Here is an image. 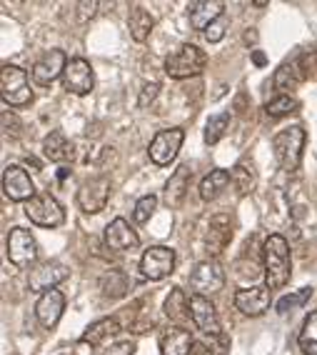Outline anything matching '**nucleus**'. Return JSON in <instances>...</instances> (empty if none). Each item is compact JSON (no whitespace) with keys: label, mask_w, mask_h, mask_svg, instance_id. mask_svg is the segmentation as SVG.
Segmentation results:
<instances>
[{"label":"nucleus","mask_w":317,"mask_h":355,"mask_svg":"<svg viewBox=\"0 0 317 355\" xmlns=\"http://www.w3.org/2000/svg\"><path fill=\"white\" fill-rule=\"evenodd\" d=\"M262 263H265V286L270 291H280L290 280V245L282 235H270L262 245Z\"/></svg>","instance_id":"f257e3e1"},{"label":"nucleus","mask_w":317,"mask_h":355,"mask_svg":"<svg viewBox=\"0 0 317 355\" xmlns=\"http://www.w3.org/2000/svg\"><path fill=\"white\" fill-rule=\"evenodd\" d=\"M305 140H307V133H305L302 125H290V128H285V130H280V133L273 138L275 160H278V165L282 168V171L292 173L300 168Z\"/></svg>","instance_id":"f03ea898"},{"label":"nucleus","mask_w":317,"mask_h":355,"mask_svg":"<svg viewBox=\"0 0 317 355\" xmlns=\"http://www.w3.org/2000/svg\"><path fill=\"white\" fill-rule=\"evenodd\" d=\"M205 65H208L205 51H200V48L192 43H185V45H180L178 51L170 53V55L165 58V76L175 78V80L195 78L203 73Z\"/></svg>","instance_id":"7ed1b4c3"},{"label":"nucleus","mask_w":317,"mask_h":355,"mask_svg":"<svg viewBox=\"0 0 317 355\" xmlns=\"http://www.w3.org/2000/svg\"><path fill=\"white\" fill-rule=\"evenodd\" d=\"M0 96L3 103L10 108H23L33 101V90L28 83V70H23L20 65H3L0 70Z\"/></svg>","instance_id":"20e7f679"},{"label":"nucleus","mask_w":317,"mask_h":355,"mask_svg":"<svg viewBox=\"0 0 317 355\" xmlns=\"http://www.w3.org/2000/svg\"><path fill=\"white\" fill-rule=\"evenodd\" d=\"M317 63V53L315 51H302L300 55H295L292 60H285L275 70L273 85L275 90H292L298 88L300 83H305L310 78V73L315 70Z\"/></svg>","instance_id":"39448f33"},{"label":"nucleus","mask_w":317,"mask_h":355,"mask_svg":"<svg viewBox=\"0 0 317 355\" xmlns=\"http://www.w3.org/2000/svg\"><path fill=\"white\" fill-rule=\"evenodd\" d=\"M26 216L28 220L40 225V228H60L65 223V208L51 193H38L33 200L26 203Z\"/></svg>","instance_id":"423d86ee"},{"label":"nucleus","mask_w":317,"mask_h":355,"mask_svg":"<svg viewBox=\"0 0 317 355\" xmlns=\"http://www.w3.org/2000/svg\"><path fill=\"white\" fill-rule=\"evenodd\" d=\"M8 260L13 263L15 268H30L35 260H38V241L35 235L26 228H10L8 233Z\"/></svg>","instance_id":"0eeeda50"},{"label":"nucleus","mask_w":317,"mask_h":355,"mask_svg":"<svg viewBox=\"0 0 317 355\" xmlns=\"http://www.w3.org/2000/svg\"><path fill=\"white\" fill-rule=\"evenodd\" d=\"M185 130L183 128H165V130H158L155 138L150 140L147 146V155L155 165H170L172 160L178 158L180 148H183Z\"/></svg>","instance_id":"6e6552de"},{"label":"nucleus","mask_w":317,"mask_h":355,"mask_svg":"<svg viewBox=\"0 0 317 355\" xmlns=\"http://www.w3.org/2000/svg\"><path fill=\"white\" fill-rule=\"evenodd\" d=\"M108 200H110V180L105 175L90 178V180H85V183L78 188L75 203L83 213L98 216V213L105 210Z\"/></svg>","instance_id":"1a4fd4ad"},{"label":"nucleus","mask_w":317,"mask_h":355,"mask_svg":"<svg viewBox=\"0 0 317 355\" xmlns=\"http://www.w3.org/2000/svg\"><path fill=\"white\" fill-rule=\"evenodd\" d=\"M175 270V250L167 245H150L140 258V273L147 280H163Z\"/></svg>","instance_id":"9d476101"},{"label":"nucleus","mask_w":317,"mask_h":355,"mask_svg":"<svg viewBox=\"0 0 317 355\" xmlns=\"http://www.w3.org/2000/svg\"><path fill=\"white\" fill-rule=\"evenodd\" d=\"M68 63H70L68 55H65V51H60V48H53V51L43 53L30 68L33 83H35V85H43V88L45 85H53V83L65 73Z\"/></svg>","instance_id":"9b49d317"},{"label":"nucleus","mask_w":317,"mask_h":355,"mask_svg":"<svg viewBox=\"0 0 317 355\" xmlns=\"http://www.w3.org/2000/svg\"><path fill=\"white\" fill-rule=\"evenodd\" d=\"M190 288L195 291V295H205V298L215 295L225 288V270L215 260H203L190 273Z\"/></svg>","instance_id":"f8f14e48"},{"label":"nucleus","mask_w":317,"mask_h":355,"mask_svg":"<svg viewBox=\"0 0 317 355\" xmlns=\"http://www.w3.org/2000/svg\"><path fill=\"white\" fill-rule=\"evenodd\" d=\"M3 193L13 203H28V200L38 196L28 171L20 168V165H6V171H3Z\"/></svg>","instance_id":"ddd939ff"},{"label":"nucleus","mask_w":317,"mask_h":355,"mask_svg":"<svg viewBox=\"0 0 317 355\" xmlns=\"http://www.w3.org/2000/svg\"><path fill=\"white\" fill-rule=\"evenodd\" d=\"M68 278V268L57 260H45V263H38L33 268L30 275H28V288L30 293H48L55 291V286H60L63 280Z\"/></svg>","instance_id":"4468645a"},{"label":"nucleus","mask_w":317,"mask_h":355,"mask_svg":"<svg viewBox=\"0 0 317 355\" xmlns=\"http://www.w3.org/2000/svg\"><path fill=\"white\" fill-rule=\"evenodd\" d=\"M63 88L73 96H88L96 88V73L85 58H73L63 73Z\"/></svg>","instance_id":"2eb2a0df"},{"label":"nucleus","mask_w":317,"mask_h":355,"mask_svg":"<svg viewBox=\"0 0 317 355\" xmlns=\"http://www.w3.org/2000/svg\"><path fill=\"white\" fill-rule=\"evenodd\" d=\"M190 318L192 323L197 325V330H203L205 336L220 338L222 328H220V318H217V311L212 300L205 298V295H190Z\"/></svg>","instance_id":"dca6fc26"},{"label":"nucleus","mask_w":317,"mask_h":355,"mask_svg":"<svg viewBox=\"0 0 317 355\" xmlns=\"http://www.w3.org/2000/svg\"><path fill=\"white\" fill-rule=\"evenodd\" d=\"M270 293L273 291L267 286L242 288V291L235 293L233 303L240 313H245V315H250V318H257L270 308Z\"/></svg>","instance_id":"f3484780"},{"label":"nucleus","mask_w":317,"mask_h":355,"mask_svg":"<svg viewBox=\"0 0 317 355\" xmlns=\"http://www.w3.org/2000/svg\"><path fill=\"white\" fill-rule=\"evenodd\" d=\"M233 241V220L228 213H217L210 218L208 233H205V248L210 255H220Z\"/></svg>","instance_id":"a211bd4d"},{"label":"nucleus","mask_w":317,"mask_h":355,"mask_svg":"<svg viewBox=\"0 0 317 355\" xmlns=\"http://www.w3.org/2000/svg\"><path fill=\"white\" fill-rule=\"evenodd\" d=\"M105 245L110 250H118V253H125V250H133L140 245V235L135 233V228L125 218H115L108 223L105 228Z\"/></svg>","instance_id":"6ab92c4d"},{"label":"nucleus","mask_w":317,"mask_h":355,"mask_svg":"<svg viewBox=\"0 0 317 355\" xmlns=\"http://www.w3.org/2000/svg\"><path fill=\"white\" fill-rule=\"evenodd\" d=\"M65 311V295L60 291H48L40 295V300L35 303V315H38V323L45 330H53L57 325V320L63 318Z\"/></svg>","instance_id":"aec40b11"},{"label":"nucleus","mask_w":317,"mask_h":355,"mask_svg":"<svg viewBox=\"0 0 317 355\" xmlns=\"http://www.w3.org/2000/svg\"><path fill=\"white\" fill-rule=\"evenodd\" d=\"M192 333L183 325H170L160 333V350L163 355H190L192 353Z\"/></svg>","instance_id":"412c9836"},{"label":"nucleus","mask_w":317,"mask_h":355,"mask_svg":"<svg viewBox=\"0 0 317 355\" xmlns=\"http://www.w3.org/2000/svg\"><path fill=\"white\" fill-rule=\"evenodd\" d=\"M222 13H225V6L220 0H197L188 8V18H190V26L195 31H208L212 23L222 18Z\"/></svg>","instance_id":"4be33fe9"},{"label":"nucleus","mask_w":317,"mask_h":355,"mask_svg":"<svg viewBox=\"0 0 317 355\" xmlns=\"http://www.w3.org/2000/svg\"><path fill=\"white\" fill-rule=\"evenodd\" d=\"M190 180H192L190 165H180L178 171L172 173L170 180L165 183V196H163L167 208H180L183 205L185 196L190 191Z\"/></svg>","instance_id":"5701e85b"},{"label":"nucleus","mask_w":317,"mask_h":355,"mask_svg":"<svg viewBox=\"0 0 317 355\" xmlns=\"http://www.w3.org/2000/svg\"><path fill=\"white\" fill-rule=\"evenodd\" d=\"M43 155L53 163H68L75 155V146L70 143L63 130H51L43 140Z\"/></svg>","instance_id":"b1692460"},{"label":"nucleus","mask_w":317,"mask_h":355,"mask_svg":"<svg viewBox=\"0 0 317 355\" xmlns=\"http://www.w3.org/2000/svg\"><path fill=\"white\" fill-rule=\"evenodd\" d=\"M127 28H130V35H133L135 43H145L150 38L152 28H155V18L143 6H133L127 13Z\"/></svg>","instance_id":"393cba45"},{"label":"nucleus","mask_w":317,"mask_h":355,"mask_svg":"<svg viewBox=\"0 0 317 355\" xmlns=\"http://www.w3.org/2000/svg\"><path fill=\"white\" fill-rule=\"evenodd\" d=\"M230 183H233V175H230V171L215 168V171H210L208 175L200 180V198H203L205 203H210V200L220 198L222 191H225Z\"/></svg>","instance_id":"a878e982"},{"label":"nucleus","mask_w":317,"mask_h":355,"mask_svg":"<svg viewBox=\"0 0 317 355\" xmlns=\"http://www.w3.org/2000/svg\"><path fill=\"white\" fill-rule=\"evenodd\" d=\"M230 175H233V188L237 196H250L257 185V171H255L253 160H240L230 171Z\"/></svg>","instance_id":"bb28decb"},{"label":"nucleus","mask_w":317,"mask_h":355,"mask_svg":"<svg viewBox=\"0 0 317 355\" xmlns=\"http://www.w3.org/2000/svg\"><path fill=\"white\" fill-rule=\"evenodd\" d=\"M100 291L105 298H125L127 291H130V278H127L125 270L113 268L100 278Z\"/></svg>","instance_id":"cd10ccee"},{"label":"nucleus","mask_w":317,"mask_h":355,"mask_svg":"<svg viewBox=\"0 0 317 355\" xmlns=\"http://www.w3.org/2000/svg\"><path fill=\"white\" fill-rule=\"evenodd\" d=\"M115 333H120V320H118V318H100V320H96L93 325H88V330L80 336V343L98 345V343L115 336Z\"/></svg>","instance_id":"c85d7f7f"},{"label":"nucleus","mask_w":317,"mask_h":355,"mask_svg":"<svg viewBox=\"0 0 317 355\" xmlns=\"http://www.w3.org/2000/svg\"><path fill=\"white\" fill-rule=\"evenodd\" d=\"M163 311H165V315L170 318V320H175V323L185 320V318L190 315V298H188V293H185L183 288H172L170 295L165 298Z\"/></svg>","instance_id":"c756f323"},{"label":"nucleus","mask_w":317,"mask_h":355,"mask_svg":"<svg viewBox=\"0 0 317 355\" xmlns=\"http://www.w3.org/2000/svg\"><path fill=\"white\" fill-rule=\"evenodd\" d=\"M300 343V350L305 355H317V311H312L310 315L305 318L302 330H300L298 336Z\"/></svg>","instance_id":"7c9ffc66"},{"label":"nucleus","mask_w":317,"mask_h":355,"mask_svg":"<svg viewBox=\"0 0 317 355\" xmlns=\"http://www.w3.org/2000/svg\"><path fill=\"white\" fill-rule=\"evenodd\" d=\"M298 108H300V101L292 98L290 93H280L273 101L265 103V113L270 115V118H285V115L295 113Z\"/></svg>","instance_id":"2f4dec72"},{"label":"nucleus","mask_w":317,"mask_h":355,"mask_svg":"<svg viewBox=\"0 0 317 355\" xmlns=\"http://www.w3.org/2000/svg\"><path fill=\"white\" fill-rule=\"evenodd\" d=\"M228 128H230V113L212 115L208 121V125H205V143H208V146H217V143L225 138Z\"/></svg>","instance_id":"473e14b6"},{"label":"nucleus","mask_w":317,"mask_h":355,"mask_svg":"<svg viewBox=\"0 0 317 355\" xmlns=\"http://www.w3.org/2000/svg\"><path fill=\"white\" fill-rule=\"evenodd\" d=\"M312 293H315V291H312L310 286H307V288H300L298 293L282 295V298L278 300V305H275V308H278V313H282V315H285V313L295 311V308H302V305L312 298Z\"/></svg>","instance_id":"72a5a7b5"},{"label":"nucleus","mask_w":317,"mask_h":355,"mask_svg":"<svg viewBox=\"0 0 317 355\" xmlns=\"http://www.w3.org/2000/svg\"><path fill=\"white\" fill-rule=\"evenodd\" d=\"M155 208H158V198L152 196H143L135 203V210H133V220L135 223H147L152 218V213H155Z\"/></svg>","instance_id":"f704fd0d"},{"label":"nucleus","mask_w":317,"mask_h":355,"mask_svg":"<svg viewBox=\"0 0 317 355\" xmlns=\"http://www.w3.org/2000/svg\"><path fill=\"white\" fill-rule=\"evenodd\" d=\"M98 8H100V3H96V0L75 3V10H80V13H78V23H88V20L98 13Z\"/></svg>","instance_id":"c9c22d12"},{"label":"nucleus","mask_w":317,"mask_h":355,"mask_svg":"<svg viewBox=\"0 0 317 355\" xmlns=\"http://www.w3.org/2000/svg\"><path fill=\"white\" fill-rule=\"evenodd\" d=\"M158 93H160V83H147L145 88H143V93H140V98H138V105L140 108H147V105L158 98Z\"/></svg>","instance_id":"e433bc0d"},{"label":"nucleus","mask_w":317,"mask_h":355,"mask_svg":"<svg viewBox=\"0 0 317 355\" xmlns=\"http://www.w3.org/2000/svg\"><path fill=\"white\" fill-rule=\"evenodd\" d=\"M3 130H6V135H13V138H18L20 130H23V123L15 118L13 113H3Z\"/></svg>","instance_id":"4c0bfd02"},{"label":"nucleus","mask_w":317,"mask_h":355,"mask_svg":"<svg viewBox=\"0 0 317 355\" xmlns=\"http://www.w3.org/2000/svg\"><path fill=\"white\" fill-rule=\"evenodd\" d=\"M133 353H135V343L133 340H120V343H115V345H110L102 355H133Z\"/></svg>","instance_id":"58836bf2"},{"label":"nucleus","mask_w":317,"mask_h":355,"mask_svg":"<svg viewBox=\"0 0 317 355\" xmlns=\"http://www.w3.org/2000/svg\"><path fill=\"white\" fill-rule=\"evenodd\" d=\"M222 35H225V26H222V23H212V26L205 31V38H208L210 43H217V40H222Z\"/></svg>","instance_id":"ea45409f"},{"label":"nucleus","mask_w":317,"mask_h":355,"mask_svg":"<svg viewBox=\"0 0 317 355\" xmlns=\"http://www.w3.org/2000/svg\"><path fill=\"white\" fill-rule=\"evenodd\" d=\"M190 355H215V353H212V350H210L208 345H205V343H197L195 340V345H192V353Z\"/></svg>","instance_id":"a19ab883"},{"label":"nucleus","mask_w":317,"mask_h":355,"mask_svg":"<svg viewBox=\"0 0 317 355\" xmlns=\"http://www.w3.org/2000/svg\"><path fill=\"white\" fill-rule=\"evenodd\" d=\"M253 63L257 65V68H262V65L267 63V58H265V53L262 51H253Z\"/></svg>","instance_id":"79ce46f5"},{"label":"nucleus","mask_w":317,"mask_h":355,"mask_svg":"<svg viewBox=\"0 0 317 355\" xmlns=\"http://www.w3.org/2000/svg\"><path fill=\"white\" fill-rule=\"evenodd\" d=\"M68 178H70V168H60V171H57V180H60V183L68 180Z\"/></svg>","instance_id":"37998d69"},{"label":"nucleus","mask_w":317,"mask_h":355,"mask_svg":"<svg viewBox=\"0 0 317 355\" xmlns=\"http://www.w3.org/2000/svg\"><path fill=\"white\" fill-rule=\"evenodd\" d=\"M242 40H245V43H255V40H257V33H255V31H248Z\"/></svg>","instance_id":"c03bdc74"},{"label":"nucleus","mask_w":317,"mask_h":355,"mask_svg":"<svg viewBox=\"0 0 317 355\" xmlns=\"http://www.w3.org/2000/svg\"><path fill=\"white\" fill-rule=\"evenodd\" d=\"M28 165H33V168H35V171H40V163L35 158H28Z\"/></svg>","instance_id":"a18cd8bd"}]
</instances>
